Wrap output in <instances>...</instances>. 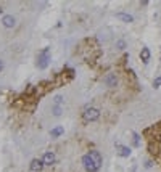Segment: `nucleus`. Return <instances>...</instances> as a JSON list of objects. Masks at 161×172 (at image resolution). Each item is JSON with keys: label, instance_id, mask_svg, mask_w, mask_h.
<instances>
[{"label": "nucleus", "instance_id": "obj_9", "mask_svg": "<svg viewBox=\"0 0 161 172\" xmlns=\"http://www.w3.org/2000/svg\"><path fill=\"white\" fill-rule=\"evenodd\" d=\"M116 18H119V20L126 21V23H132V21H134V18H132L130 15H126V13H118Z\"/></svg>", "mask_w": 161, "mask_h": 172}, {"label": "nucleus", "instance_id": "obj_13", "mask_svg": "<svg viewBox=\"0 0 161 172\" xmlns=\"http://www.w3.org/2000/svg\"><path fill=\"white\" fill-rule=\"evenodd\" d=\"M134 145L139 146V135H137V133H134Z\"/></svg>", "mask_w": 161, "mask_h": 172}, {"label": "nucleus", "instance_id": "obj_15", "mask_svg": "<svg viewBox=\"0 0 161 172\" xmlns=\"http://www.w3.org/2000/svg\"><path fill=\"white\" fill-rule=\"evenodd\" d=\"M0 13H2V8H0Z\"/></svg>", "mask_w": 161, "mask_h": 172}, {"label": "nucleus", "instance_id": "obj_3", "mask_svg": "<svg viewBox=\"0 0 161 172\" xmlns=\"http://www.w3.org/2000/svg\"><path fill=\"white\" fill-rule=\"evenodd\" d=\"M100 116V111L97 108H86L84 109V119L86 121H95Z\"/></svg>", "mask_w": 161, "mask_h": 172}, {"label": "nucleus", "instance_id": "obj_1", "mask_svg": "<svg viewBox=\"0 0 161 172\" xmlns=\"http://www.w3.org/2000/svg\"><path fill=\"white\" fill-rule=\"evenodd\" d=\"M82 164H84V169L87 172H97L100 164H102V155L95 150L87 153V155L82 158Z\"/></svg>", "mask_w": 161, "mask_h": 172}, {"label": "nucleus", "instance_id": "obj_2", "mask_svg": "<svg viewBox=\"0 0 161 172\" xmlns=\"http://www.w3.org/2000/svg\"><path fill=\"white\" fill-rule=\"evenodd\" d=\"M50 61V50L49 49H44L40 53H39V58H37V66H39L40 69H45L47 64Z\"/></svg>", "mask_w": 161, "mask_h": 172}, {"label": "nucleus", "instance_id": "obj_4", "mask_svg": "<svg viewBox=\"0 0 161 172\" xmlns=\"http://www.w3.org/2000/svg\"><path fill=\"white\" fill-rule=\"evenodd\" d=\"M42 162H44V166H52L55 162V155L52 151H47L44 155V158H42Z\"/></svg>", "mask_w": 161, "mask_h": 172}, {"label": "nucleus", "instance_id": "obj_5", "mask_svg": "<svg viewBox=\"0 0 161 172\" xmlns=\"http://www.w3.org/2000/svg\"><path fill=\"white\" fill-rule=\"evenodd\" d=\"M42 167H44V162L40 159H32L31 161V170L32 172H39Z\"/></svg>", "mask_w": 161, "mask_h": 172}, {"label": "nucleus", "instance_id": "obj_8", "mask_svg": "<svg viewBox=\"0 0 161 172\" xmlns=\"http://www.w3.org/2000/svg\"><path fill=\"white\" fill-rule=\"evenodd\" d=\"M3 26H5V27H13V26H15V18L10 16V15L5 16V18H3Z\"/></svg>", "mask_w": 161, "mask_h": 172}, {"label": "nucleus", "instance_id": "obj_10", "mask_svg": "<svg viewBox=\"0 0 161 172\" xmlns=\"http://www.w3.org/2000/svg\"><path fill=\"white\" fill-rule=\"evenodd\" d=\"M140 58H142V61H148L150 60V50L148 49H142V52H140Z\"/></svg>", "mask_w": 161, "mask_h": 172}, {"label": "nucleus", "instance_id": "obj_12", "mask_svg": "<svg viewBox=\"0 0 161 172\" xmlns=\"http://www.w3.org/2000/svg\"><path fill=\"white\" fill-rule=\"evenodd\" d=\"M153 85H155V87H159V85H161V77H156L153 81Z\"/></svg>", "mask_w": 161, "mask_h": 172}, {"label": "nucleus", "instance_id": "obj_6", "mask_svg": "<svg viewBox=\"0 0 161 172\" xmlns=\"http://www.w3.org/2000/svg\"><path fill=\"white\" fill-rule=\"evenodd\" d=\"M116 150H118V155L119 156H129L130 155V150L127 148V146H122V145H116Z\"/></svg>", "mask_w": 161, "mask_h": 172}, {"label": "nucleus", "instance_id": "obj_11", "mask_svg": "<svg viewBox=\"0 0 161 172\" xmlns=\"http://www.w3.org/2000/svg\"><path fill=\"white\" fill-rule=\"evenodd\" d=\"M61 133H63V127H56V129L50 130V135L52 137H58V135H61Z\"/></svg>", "mask_w": 161, "mask_h": 172}, {"label": "nucleus", "instance_id": "obj_7", "mask_svg": "<svg viewBox=\"0 0 161 172\" xmlns=\"http://www.w3.org/2000/svg\"><path fill=\"white\" fill-rule=\"evenodd\" d=\"M116 82H118V79H116V76H115V74H108L107 77H105V84L110 85V87H115Z\"/></svg>", "mask_w": 161, "mask_h": 172}, {"label": "nucleus", "instance_id": "obj_14", "mask_svg": "<svg viewBox=\"0 0 161 172\" xmlns=\"http://www.w3.org/2000/svg\"><path fill=\"white\" fill-rule=\"evenodd\" d=\"M2 69H3V63H2V61H0V71H2Z\"/></svg>", "mask_w": 161, "mask_h": 172}]
</instances>
